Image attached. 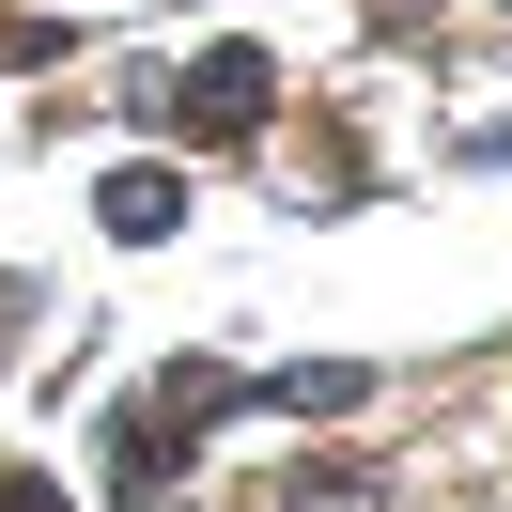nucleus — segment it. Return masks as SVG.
I'll return each mask as SVG.
<instances>
[{
  "instance_id": "obj_1",
  "label": "nucleus",
  "mask_w": 512,
  "mask_h": 512,
  "mask_svg": "<svg viewBox=\"0 0 512 512\" xmlns=\"http://www.w3.org/2000/svg\"><path fill=\"white\" fill-rule=\"evenodd\" d=\"M264 109H280V63H264V47H202L187 63V125L202 140H249Z\"/></svg>"
},
{
  "instance_id": "obj_2",
  "label": "nucleus",
  "mask_w": 512,
  "mask_h": 512,
  "mask_svg": "<svg viewBox=\"0 0 512 512\" xmlns=\"http://www.w3.org/2000/svg\"><path fill=\"white\" fill-rule=\"evenodd\" d=\"M171 218H187V187H171V171H109V233H125V249H156Z\"/></svg>"
},
{
  "instance_id": "obj_3",
  "label": "nucleus",
  "mask_w": 512,
  "mask_h": 512,
  "mask_svg": "<svg viewBox=\"0 0 512 512\" xmlns=\"http://www.w3.org/2000/svg\"><path fill=\"white\" fill-rule=\"evenodd\" d=\"M373 497H388V481H373V466H326V481H311V466H295V512H373Z\"/></svg>"
}]
</instances>
